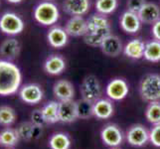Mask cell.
I'll list each match as a JSON object with an SVG mask.
<instances>
[{
    "mask_svg": "<svg viewBox=\"0 0 160 149\" xmlns=\"http://www.w3.org/2000/svg\"><path fill=\"white\" fill-rule=\"evenodd\" d=\"M66 69V62L60 55H52L44 63V70L47 74L57 76L62 74Z\"/></svg>",
    "mask_w": 160,
    "mask_h": 149,
    "instance_id": "20",
    "label": "cell"
},
{
    "mask_svg": "<svg viewBox=\"0 0 160 149\" xmlns=\"http://www.w3.org/2000/svg\"><path fill=\"white\" fill-rule=\"evenodd\" d=\"M63 9L71 16H82L91 9V0H65Z\"/></svg>",
    "mask_w": 160,
    "mask_h": 149,
    "instance_id": "12",
    "label": "cell"
},
{
    "mask_svg": "<svg viewBox=\"0 0 160 149\" xmlns=\"http://www.w3.org/2000/svg\"><path fill=\"white\" fill-rule=\"evenodd\" d=\"M129 87L125 80L117 78L112 80L107 86V96L112 101H121L128 95Z\"/></svg>",
    "mask_w": 160,
    "mask_h": 149,
    "instance_id": "8",
    "label": "cell"
},
{
    "mask_svg": "<svg viewBox=\"0 0 160 149\" xmlns=\"http://www.w3.org/2000/svg\"><path fill=\"white\" fill-rule=\"evenodd\" d=\"M31 122L34 123L36 126H39V127H43L44 125L47 124L45 118H44L42 109H35L31 113Z\"/></svg>",
    "mask_w": 160,
    "mask_h": 149,
    "instance_id": "32",
    "label": "cell"
},
{
    "mask_svg": "<svg viewBox=\"0 0 160 149\" xmlns=\"http://www.w3.org/2000/svg\"><path fill=\"white\" fill-rule=\"evenodd\" d=\"M146 0H128L126 6H128V10L130 11V12L138 14V12L144 6Z\"/></svg>",
    "mask_w": 160,
    "mask_h": 149,
    "instance_id": "34",
    "label": "cell"
},
{
    "mask_svg": "<svg viewBox=\"0 0 160 149\" xmlns=\"http://www.w3.org/2000/svg\"><path fill=\"white\" fill-rule=\"evenodd\" d=\"M80 92H81L82 98L92 103H95L97 101H98L102 95V89L101 82L97 77L93 75L87 76L82 80L80 87Z\"/></svg>",
    "mask_w": 160,
    "mask_h": 149,
    "instance_id": "5",
    "label": "cell"
},
{
    "mask_svg": "<svg viewBox=\"0 0 160 149\" xmlns=\"http://www.w3.org/2000/svg\"><path fill=\"white\" fill-rule=\"evenodd\" d=\"M68 38L69 35L67 31H66L62 27L55 26L48 31L47 34V39L49 44L56 49L63 48L67 45L68 43Z\"/></svg>",
    "mask_w": 160,
    "mask_h": 149,
    "instance_id": "17",
    "label": "cell"
},
{
    "mask_svg": "<svg viewBox=\"0 0 160 149\" xmlns=\"http://www.w3.org/2000/svg\"><path fill=\"white\" fill-rule=\"evenodd\" d=\"M151 33L154 37V39L160 41V20H158L157 22H155V23L153 24Z\"/></svg>",
    "mask_w": 160,
    "mask_h": 149,
    "instance_id": "35",
    "label": "cell"
},
{
    "mask_svg": "<svg viewBox=\"0 0 160 149\" xmlns=\"http://www.w3.org/2000/svg\"><path fill=\"white\" fill-rule=\"evenodd\" d=\"M20 139L17 129L6 128L0 132V144L5 147H13Z\"/></svg>",
    "mask_w": 160,
    "mask_h": 149,
    "instance_id": "27",
    "label": "cell"
},
{
    "mask_svg": "<svg viewBox=\"0 0 160 149\" xmlns=\"http://www.w3.org/2000/svg\"><path fill=\"white\" fill-rule=\"evenodd\" d=\"M139 93L147 102H160V75H146L139 84Z\"/></svg>",
    "mask_w": 160,
    "mask_h": 149,
    "instance_id": "3",
    "label": "cell"
},
{
    "mask_svg": "<svg viewBox=\"0 0 160 149\" xmlns=\"http://www.w3.org/2000/svg\"><path fill=\"white\" fill-rule=\"evenodd\" d=\"M65 30L72 37L85 36L88 31L87 20L82 16H72L66 23Z\"/></svg>",
    "mask_w": 160,
    "mask_h": 149,
    "instance_id": "15",
    "label": "cell"
},
{
    "mask_svg": "<svg viewBox=\"0 0 160 149\" xmlns=\"http://www.w3.org/2000/svg\"><path fill=\"white\" fill-rule=\"evenodd\" d=\"M7 1H8L9 3H12V4H17V3L22 2L23 0H7Z\"/></svg>",
    "mask_w": 160,
    "mask_h": 149,
    "instance_id": "36",
    "label": "cell"
},
{
    "mask_svg": "<svg viewBox=\"0 0 160 149\" xmlns=\"http://www.w3.org/2000/svg\"><path fill=\"white\" fill-rule=\"evenodd\" d=\"M95 6L98 13L108 15L117 10L118 6V0H97Z\"/></svg>",
    "mask_w": 160,
    "mask_h": 149,
    "instance_id": "28",
    "label": "cell"
},
{
    "mask_svg": "<svg viewBox=\"0 0 160 149\" xmlns=\"http://www.w3.org/2000/svg\"><path fill=\"white\" fill-rule=\"evenodd\" d=\"M22 81L20 69L8 60H0V96L7 97L18 92Z\"/></svg>",
    "mask_w": 160,
    "mask_h": 149,
    "instance_id": "2",
    "label": "cell"
},
{
    "mask_svg": "<svg viewBox=\"0 0 160 149\" xmlns=\"http://www.w3.org/2000/svg\"><path fill=\"white\" fill-rule=\"evenodd\" d=\"M42 112L44 115V118L46 120V123L52 124V123H56L59 119V102L52 101L50 102L46 103L45 106L43 107Z\"/></svg>",
    "mask_w": 160,
    "mask_h": 149,
    "instance_id": "24",
    "label": "cell"
},
{
    "mask_svg": "<svg viewBox=\"0 0 160 149\" xmlns=\"http://www.w3.org/2000/svg\"><path fill=\"white\" fill-rule=\"evenodd\" d=\"M149 141L154 146L160 147V124H155L149 131Z\"/></svg>",
    "mask_w": 160,
    "mask_h": 149,
    "instance_id": "33",
    "label": "cell"
},
{
    "mask_svg": "<svg viewBox=\"0 0 160 149\" xmlns=\"http://www.w3.org/2000/svg\"><path fill=\"white\" fill-rule=\"evenodd\" d=\"M100 48L102 52L108 57H118L121 52H123V46L120 39L112 34L104 38Z\"/></svg>",
    "mask_w": 160,
    "mask_h": 149,
    "instance_id": "13",
    "label": "cell"
},
{
    "mask_svg": "<svg viewBox=\"0 0 160 149\" xmlns=\"http://www.w3.org/2000/svg\"><path fill=\"white\" fill-rule=\"evenodd\" d=\"M138 17L141 23L154 24L160 20V9L155 3L146 2L138 12Z\"/></svg>",
    "mask_w": 160,
    "mask_h": 149,
    "instance_id": "18",
    "label": "cell"
},
{
    "mask_svg": "<svg viewBox=\"0 0 160 149\" xmlns=\"http://www.w3.org/2000/svg\"><path fill=\"white\" fill-rule=\"evenodd\" d=\"M43 91L37 84H27L19 91V97L22 102L28 104H37L43 99Z\"/></svg>",
    "mask_w": 160,
    "mask_h": 149,
    "instance_id": "10",
    "label": "cell"
},
{
    "mask_svg": "<svg viewBox=\"0 0 160 149\" xmlns=\"http://www.w3.org/2000/svg\"><path fill=\"white\" fill-rule=\"evenodd\" d=\"M17 131L20 139L25 141H30L33 139L39 138L42 133V127L36 126L31 121H26V122H22L18 126Z\"/></svg>",
    "mask_w": 160,
    "mask_h": 149,
    "instance_id": "21",
    "label": "cell"
},
{
    "mask_svg": "<svg viewBox=\"0 0 160 149\" xmlns=\"http://www.w3.org/2000/svg\"><path fill=\"white\" fill-rule=\"evenodd\" d=\"M145 43L140 39H133L129 41L123 47V53L126 57L138 60L144 56Z\"/></svg>",
    "mask_w": 160,
    "mask_h": 149,
    "instance_id": "23",
    "label": "cell"
},
{
    "mask_svg": "<svg viewBox=\"0 0 160 149\" xmlns=\"http://www.w3.org/2000/svg\"><path fill=\"white\" fill-rule=\"evenodd\" d=\"M49 146L51 149H70L71 139L68 134L63 133V132H58L50 137Z\"/></svg>",
    "mask_w": 160,
    "mask_h": 149,
    "instance_id": "26",
    "label": "cell"
},
{
    "mask_svg": "<svg viewBox=\"0 0 160 149\" xmlns=\"http://www.w3.org/2000/svg\"><path fill=\"white\" fill-rule=\"evenodd\" d=\"M145 117L154 125L160 124V102H149L145 110Z\"/></svg>",
    "mask_w": 160,
    "mask_h": 149,
    "instance_id": "29",
    "label": "cell"
},
{
    "mask_svg": "<svg viewBox=\"0 0 160 149\" xmlns=\"http://www.w3.org/2000/svg\"><path fill=\"white\" fill-rule=\"evenodd\" d=\"M144 59L152 63H157L160 61V41L151 40L145 43Z\"/></svg>",
    "mask_w": 160,
    "mask_h": 149,
    "instance_id": "25",
    "label": "cell"
},
{
    "mask_svg": "<svg viewBox=\"0 0 160 149\" xmlns=\"http://www.w3.org/2000/svg\"><path fill=\"white\" fill-rule=\"evenodd\" d=\"M119 23L121 29L128 34H135L141 27V21L138 17V14L130 12L128 10L123 12L120 16Z\"/></svg>",
    "mask_w": 160,
    "mask_h": 149,
    "instance_id": "14",
    "label": "cell"
},
{
    "mask_svg": "<svg viewBox=\"0 0 160 149\" xmlns=\"http://www.w3.org/2000/svg\"><path fill=\"white\" fill-rule=\"evenodd\" d=\"M113 104L108 99L100 98L92 106V114L98 119H108L113 114Z\"/></svg>",
    "mask_w": 160,
    "mask_h": 149,
    "instance_id": "19",
    "label": "cell"
},
{
    "mask_svg": "<svg viewBox=\"0 0 160 149\" xmlns=\"http://www.w3.org/2000/svg\"><path fill=\"white\" fill-rule=\"evenodd\" d=\"M126 140L132 146L141 147L149 141V132L145 128V126L134 124L130 126L126 132Z\"/></svg>",
    "mask_w": 160,
    "mask_h": 149,
    "instance_id": "7",
    "label": "cell"
},
{
    "mask_svg": "<svg viewBox=\"0 0 160 149\" xmlns=\"http://www.w3.org/2000/svg\"><path fill=\"white\" fill-rule=\"evenodd\" d=\"M16 112L15 110L7 106L0 107V124L3 126H10L15 122Z\"/></svg>",
    "mask_w": 160,
    "mask_h": 149,
    "instance_id": "30",
    "label": "cell"
},
{
    "mask_svg": "<svg viewBox=\"0 0 160 149\" xmlns=\"http://www.w3.org/2000/svg\"><path fill=\"white\" fill-rule=\"evenodd\" d=\"M34 18L39 24L43 26H52L57 23L60 17V12L57 5L50 2L44 1L37 5L34 9Z\"/></svg>",
    "mask_w": 160,
    "mask_h": 149,
    "instance_id": "4",
    "label": "cell"
},
{
    "mask_svg": "<svg viewBox=\"0 0 160 149\" xmlns=\"http://www.w3.org/2000/svg\"><path fill=\"white\" fill-rule=\"evenodd\" d=\"M88 31L84 36V41L91 47H100L104 38L112 34L110 24L106 15L93 14L87 20Z\"/></svg>",
    "mask_w": 160,
    "mask_h": 149,
    "instance_id": "1",
    "label": "cell"
},
{
    "mask_svg": "<svg viewBox=\"0 0 160 149\" xmlns=\"http://www.w3.org/2000/svg\"><path fill=\"white\" fill-rule=\"evenodd\" d=\"M79 118L78 104L74 99L59 102V119L63 123H71Z\"/></svg>",
    "mask_w": 160,
    "mask_h": 149,
    "instance_id": "11",
    "label": "cell"
},
{
    "mask_svg": "<svg viewBox=\"0 0 160 149\" xmlns=\"http://www.w3.org/2000/svg\"><path fill=\"white\" fill-rule=\"evenodd\" d=\"M101 137L103 143L110 147H118L123 141V134L115 124H108L102 129Z\"/></svg>",
    "mask_w": 160,
    "mask_h": 149,
    "instance_id": "9",
    "label": "cell"
},
{
    "mask_svg": "<svg viewBox=\"0 0 160 149\" xmlns=\"http://www.w3.org/2000/svg\"><path fill=\"white\" fill-rule=\"evenodd\" d=\"M20 53V43L15 38H8L0 45V56L5 60H13Z\"/></svg>",
    "mask_w": 160,
    "mask_h": 149,
    "instance_id": "22",
    "label": "cell"
},
{
    "mask_svg": "<svg viewBox=\"0 0 160 149\" xmlns=\"http://www.w3.org/2000/svg\"><path fill=\"white\" fill-rule=\"evenodd\" d=\"M24 21L14 12H5L0 17V30L6 35H18L24 30Z\"/></svg>",
    "mask_w": 160,
    "mask_h": 149,
    "instance_id": "6",
    "label": "cell"
},
{
    "mask_svg": "<svg viewBox=\"0 0 160 149\" xmlns=\"http://www.w3.org/2000/svg\"><path fill=\"white\" fill-rule=\"evenodd\" d=\"M53 92L54 96L60 102L71 101V99H74L75 97L74 86L67 80H60L55 82L53 87Z\"/></svg>",
    "mask_w": 160,
    "mask_h": 149,
    "instance_id": "16",
    "label": "cell"
},
{
    "mask_svg": "<svg viewBox=\"0 0 160 149\" xmlns=\"http://www.w3.org/2000/svg\"><path fill=\"white\" fill-rule=\"evenodd\" d=\"M78 104V113H79V118H89L92 114V106L93 103L89 102L82 98V101L77 102Z\"/></svg>",
    "mask_w": 160,
    "mask_h": 149,
    "instance_id": "31",
    "label": "cell"
}]
</instances>
